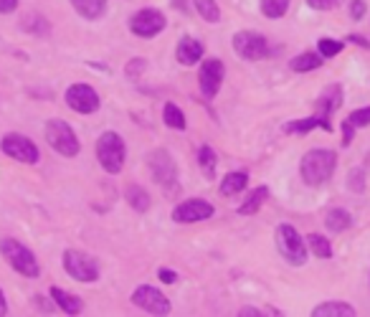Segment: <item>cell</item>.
I'll list each match as a JSON object with an SVG mask.
<instances>
[{
	"label": "cell",
	"mask_w": 370,
	"mask_h": 317,
	"mask_svg": "<svg viewBox=\"0 0 370 317\" xmlns=\"http://www.w3.org/2000/svg\"><path fill=\"white\" fill-rule=\"evenodd\" d=\"M337 167V155L332 150H325V148H314L302 158L299 163V173H302V180L307 185H322L328 180Z\"/></svg>",
	"instance_id": "1"
},
{
	"label": "cell",
	"mask_w": 370,
	"mask_h": 317,
	"mask_svg": "<svg viewBox=\"0 0 370 317\" xmlns=\"http://www.w3.org/2000/svg\"><path fill=\"white\" fill-rule=\"evenodd\" d=\"M0 254L8 261V267L16 269L18 274L31 277V279L41 274V267H38L36 254L31 249H25L23 244L16 242V239H3V242H0Z\"/></svg>",
	"instance_id": "2"
},
{
	"label": "cell",
	"mask_w": 370,
	"mask_h": 317,
	"mask_svg": "<svg viewBox=\"0 0 370 317\" xmlns=\"http://www.w3.org/2000/svg\"><path fill=\"white\" fill-rule=\"evenodd\" d=\"M125 158H127L125 140L117 132H104L97 140V160H99V165L110 176H117L119 170L125 167Z\"/></svg>",
	"instance_id": "3"
},
{
	"label": "cell",
	"mask_w": 370,
	"mask_h": 317,
	"mask_svg": "<svg viewBox=\"0 0 370 317\" xmlns=\"http://www.w3.org/2000/svg\"><path fill=\"white\" fill-rule=\"evenodd\" d=\"M46 142L51 145V150H56L64 158H76L82 150V142L76 137V132L64 122V119H51L46 122Z\"/></svg>",
	"instance_id": "4"
},
{
	"label": "cell",
	"mask_w": 370,
	"mask_h": 317,
	"mask_svg": "<svg viewBox=\"0 0 370 317\" xmlns=\"http://www.w3.org/2000/svg\"><path fill=\"white\" fill-rule=\"evenodd\" d=\"M277 249L292 267H302L304 261H307V242L299 236V231H297L295 226H289V224L279 226L277 228Z\"/></svg>",
	"instance_id": "5"
},
{
	"label": "cell",
	"mask_w": 370,
	"mask_h": 317,
	"mask_svg": "<svg viewBox=\"0 0 370 317\" xmlns=\"http://www.w3.org/2000/svg\"><path fill=\"white\" fill-rule=\"evenodd\" d=\"M64 269H66L69 277H74L76 282H97L99 279V264L97 259L89 257L86 251L79 249H66L64 251Z\"/></svg>",
	"instance_id": "6"
},
{
	"label": "cell",
	"mask_w": 370,
	"mask_h": 317,
	"mask_svg": "<svg viewBox=\"0 0 370 317\" xmlns=\"http://www.w3.org/2000/svg\"><path fill=\"white\" fill-rule=\"evenodd\" d=\"M0 150L5 152L8 158L18 160V163H25V165H36L38 158H41V152L36 148L34 142L28 140L25 134H18V132H8L0 142Z\"/></svg>",
	"instance_id": "7"
},
{
	"label": "cell",
	"mask_w": 370,
	"mask_h": 317,
	"mask_svg": "<svg viewBox=\"0 0 370 317\" xmlns=\"http://www.w3.org/2000/svg\"><path fill=\"white\" fill-rule=\"evenodd\" d=\"M234 49L246 61H261L269 56V41L256 31H238L234 36Z\"/></svg>",
	"instance_id": "8"
},
{
	"label": "cell",
	"mask_w": 370,
	"mask_h": 317,
	"mask_svg": "<svg viewBox=\"0 0 370 317\" xmlns=\"http://www.w3.org/2000/svg\"><path fill=\"white\" fill-rule=\"evenodd\" d=\"M150 173L155 178V183H160L165 191H175L177 188V167L175 160L168 150H155L150 155Z\"/></svg>",
	"instance_id": "9"
},
{
	"label": "cell",
	"mask_w": 370,
	"mask_h": 317,
	"mask_svg": "<svg viewBox=\"0 0 370 317\" xmlns=\"http://www.w3.org/2000/svg\"><path fill=\"white\" fill-rule=\"evenodd\" d=\"M165 25H168V18L162 16L158 8H143L130 18V31L135 36H140V38H152V36H158Z\"/></svg>",
	"instance_id": "10"
},
{
	"label": "cell",
	"mask_w": 370,
	"mask_h": 317,
	"mask_svg": "<svg viewBox=\"0 0 370 317\" xmlns=\"http://www.w3.org/2000/svg\"><path fill=\"white\" fill-rule=\"evenodd\" d=\"M66 104L79 115H92L99 109V94L94 92L89 84H71L66 89Z\"/></svg>",
	"instance_id": "11"
},
{
	"label": "cell",
	"mask_w": 370,
	"mask_h": 317,
	"mask_svg": "<svg viewBox=\"0 0 370 317\" xmlns=\"http://www.w3.org/2000/svg\"><path fill=\"white\" fill-rule=\"evenodd\" d=\"M213 213H216V209L210 206L208 200L190 198V200L177 203L175 209H173V221H175V224H198V221L210 218Z\"/></svg>",
	"instance_id": "12"
},
{
	"label": "cell",
	"mask_w": 370,
	"mask_h": 317,
	"mask_svg": "<svg viewBox=\"0 0 370 317\" xmlns=\"http://www.w3.org/2000/svg\"><path fill=\"white\" fill-rule=\"evenodd\" d=\"M340 104H343V86H340V84H330L328 89L317 97V102H314V115L322 119V130H325V132H332V119H330V115H332L335 109H340Z\"/></svg>",
	"instance_id": "13"
},
{
	"label": "cell",
	"mask_w": 370,
	"mask_h": 317,
	"mask_svg": "<svg viewBox=\"0 0 370 317\" xmlns=\"http://www.w3.org/2000/svg\"><path fill=\"white\" fill-rule=\"evenodd\" d=\"M223 76H226V67H223V61H219V59L203 61L201 74H198V84H201L203 97L213 99V97L219 94L221 84H223Z\"/></svg>",
	"instance_id": "14"
},
{
	"label": "cell",
	"mask_w": 370,
	"mask_h": 317,
	"mask_svg": "<svg viewBox=\"0 0 370 317\" xmlns=\"http://www.w3.org/2000/svg\"><path fill=\"white\" fill-rule=\"evenodd\" d=\"M132 302H135L137 307H143V309H147V312H152V315H168V312H170L168 297H165L160 290L150 287V284L137 287L135 292H132Z\"/></svg>",
	"instance_id": "15"
},
{
	"label": "cell",
	"mask_w": 370,
	"mask_h": 317,
	"mask_svg": "<svg viewBox=\"0 0 370 317\" xmlns=\"http://www.w3.org/2000/svg\"><path fill=\"white\" fill-rule=\"evenodd\" d=\"M175 56L183 67H195V64L203 59V43L190 38V36H185V38H180V43H177Z\"/></svg>",
	"instance_id": "16"
},
{
	"label": "cell",
	"mask_w": 370,
	"mask_h": 317,
	"mask_svg": "<svg viewBox=\"0 0 370 317\" xmlns=\"http://www.w3.org/2000/svg\"><path fill=\"white\" fill-rule=\"evenodd\" d=\"M368 125H370V107L350 112V117H345V122H343V145L347 148L355 137V130H358V127H368Z\"/></svg>",
	"instance_id": "17"
},
{
	"label": "cell",
	"mask_w": 370,
	"mask_h": 317,
	"mask_svg": "<svg viewBox=\"0 0 370 317\" xmlns=\"http://www.w3.org/2000/svg\"><path fill=\"white\" fill-rule=\"evenodd\" d=\"M71 8L86 21H97L107 13V0H69Z\"/></svg>",
	"instance_id": "18"
},
{
	"label": "cell",
	"mask_w": 370,
	"mask_h": 317,
	"mask_svg": "<svg viewBox=\"0 0 370 317\" xmlns=\"http://www.w3.org/2000/svg\"><path fill=\"white\" fill-rule=\"evenodd\" d=\"M51 300L56 302L66 315H79L82 309H84V305H82V300L79 297H74V294H69L66 290H61V287H51Z\"/></svg>",
	"instance_id": "19"
},
{
	"label": "cell",
	"mask_w": 370,
	"mask_h": 317,
	"mask_svg": "<svg viewBox=\"0 0 370 317\" xmlns=\"http://www.w3.org/2000/svg\"><path fill=\"white\" fill-rule=\"evenodd\" d=\"M267 198H269V188H267V185H259V188H254V191L249 193V198H246L244 203L238 206V213H241V216H254V213H256V211H259L261 206L267 203Z\"/></svg>",
	"instance_id": "20"
},
{
	"label": "cell",
	"mask_w": 370,
	"mask_h": 317,
	"mask_svg": "<svg viewBox=\"0 0 370 317\" xmlns=\"http://www.w3.org/2000/svg\"><path fill=\"white\" fill-rule=\"evenodd\" d=\"M125 196H127V203L132 206V209L137 211V213H145V211L150 209L152 206V200H150V193L145 191L143 185H127V191H125Z\"/></svg>",
	"instance_id": "21"
},
{
	"label": "cell",
	"mask_w": 370,
	"mask_h": 317,
	"mask_svg": "<svg viewBox=\"0 0 370 317\" xmlns=\"http://www.w3.org/2000/svg\"><path fill=\"white\" fill-rule=\"evenodd\" d=\"M322 61H325V56L322 54H312V51H304V54H299V56H295V59L289 61V69L292 71H314V69L322 67Z\"/></svg>",
	"instance_id": "22"
},
{
	"label": "cell",
	"mask_w": 370,
	"mask_h": 317,
	"mask_svg": "<svg viewBox=\"0 0 370 317\" xmlns=\"http://www.w3.org/2000/svg\"><path fill=\"white\" fill-rule=\"evenodd\" d=\"M312 315L314 317H353L355 307L347 305V302H325L320 307H314Z\"/></svg>",
	"instance_id": "23"
},
{
	"label": "cell",
	"mask_w": 370,
	"mask_h": 317,
	"mask_svg": "<svg viewBox=\"0 0 370 317\" xmlns=\"http://www.w3.org/2000/svg\"><path fill=\"white\" fill-rule=\"evenodd\" d=\"M249 183V173L244 170H236V173H228L223 180H221V193L223 196H236V193H241Z\"/></svg>",
	"instance_id": "24"
},
{
	"label": "cell",
	"mask_w": 370,
	"mask_h": 317,
	"mask_svg": "<svg viewBox=\"0 0 370 317\" xmlns=\"http://www.w3.org/2000/svg\"><path fill=\"white\" fill-rule=\"evenodd\" d=\"M325 226H328L332 234H340V231H345V228L353 226V216H350L345 209H332L328 216H325Z\"/></svg>",
	"instance_id": "25"
},
{
	"label": "cell",
	"mask_w": 370,
	"mask_h": 317,
	"mask_svg": "<svg viewBox=\"0 0 370 317\" xmlns=\"http://www.w3.org/2000/svg\"><path fill=\"white\" fill-rule=\"evenodd\" d=\"M322 130V119L317 115H312V117H304V119H295V122H286L284 125V132L286 134H304V132H312V130Z\"/></svg>",
	"instance_id": "26"
},
{
	"label": "cell",
	"mask_w": 370,
	"mask_h": 317,
	"mask_svg": "<svg viewBox=\"0 0 370 317\" xmlns=\"http://www.w3.org/2000/svg\"><path fill=\"white\" fill-rule=\"evenodd\" d=\"M307 246H310L312 254L317 259H332V244H330V239H325L322 234L307 236Z\"/></svg>",
	"instance_id": "27"
},
{
	"label": "cell",
	"mask_w": 370,
	"mask_h": 317,
	"mask_svg": "<svg viewBox=\"0 0 370 317\" xmlns=\"http://www.w3.org/2000/svg\"><path fill=\"white\" fill-rule=\"evenodd\" d=\"M193 5L203 21H208V23H219L221 21V8L216 0H193Z\"/></svg>",
	"instance_id": "28"
},
{
	"label": "cell",
	"mask_w": 370,
	"mask_h": 317,
	"mask_svg": "<svg viewBox=\"0 0 370 317\" xmlns=\"http://www.w3.org/2000/svg\"><path fill=\"white\" fill-rule=\"evenodd\" d=\"M162 119H165V125L173 127V130H185V115L183 109L177 107V104H173V102H168L165 104V109H162Z\"/></svg>",
	"instance_id": "29"
},
{
	"label": "cell",
	"mask_w": 370,
	"mask_h": 317,
	"mask_svg": "<svg viewBox=\"0 0 370 317\" xmlns=\"http://www.w3.org/2000/svg\"><path fill=\"white\" fill-rule=\"evenodd\" d=\"M198 163H201V170H203V176H206V178L216 176V165H219V158H216L213 148L203 145L201 150H198Z\"/></svg>",
	"instance_id": "30"
},
{
	"label": "cell",
	"mask_w": 370,
	"mask_h": 317,
	"mask_svg": "<svg viewBox=\"0 0 370 317\" xmlns=\"http://www.w3.org/2000/svg\"><path fill=\"white\" fill-rule=\"evenodd\" d=\"M289 3L292 0H261V13L267 18H282L286 13V8H289Z\"/></svg>",
	"instance_id": "31"
},
{
	"label": "cell",
	"mask_w": 370,
	"mask_h": 317,
	"mask_svg": "<svg viewBox=\"0 0 370 317\" xmlns=\"http://www.w3.org/2000/svg\"><path fill=\"white\" fill-rule=\"evenodd\" d=\"M23 28L28 31V34H36V36H49V31H51L49 21H46L43 16H34V13L23 21Z\"/></svg>",
	"instance_id": "32"
},
{
	"label": "cell",
	"mask_w": 370,
	"mask_h": 317,
	"mask_svg": "<svg viewBox=\"0 0 370 317\" xmlns=\"http://www.w3.org/2000/svg\"><path fill=\"white\" fill-rule=\"evenodd\" d=\"M343 49H345V43L335 41V38H322V41L317 43V51H320L325 59H332V56H337Z\"/></svg>",
	"instance_id": "33"
},
{
	"label": "cell",
	"mask_w": 370,
	"mask_h": 317,
	"mask_svg": "<svg viewBox=\"0 0 370 317\" xmlns=\"http://www.w3.org/2000/svg\"><path fill=\"white\" fill-rule=\"evenodd\" d=\"M365 173H362V167H355L353 173H350V180H347V185H350V191L355 193H362V188H365Z\"/></svg>",
	"instance_id": "34"
},
{
	"label": "cell",
	"mask_w": 370,
	"mask_h": 317,
	"mask_svg": "<svg viewBox=\"0 0 370 317\" xmlns=\"http://www.w3.org/2000/svg\"><path fill=\"white\" fill-rule=\"evenodd\" d=\"M145 67H147V64H145L143 59H132V61H130V64L125 67V74L130 76V79H137V76H140V74L145 71Z\"/></svg>",
	"instance_id": "35"
},
{
	"label": "cell",
	"mask_w": 370,
	"mask_h": 317,
	"mask_svg": "<svg viewBox=\"0 0 370 317\" xmlns=\"http://www.w3.org/2000/svg\"><path fill=\"white\" fill-rule=\"evenodd\" d=\"M365 10H368L365 0H350V18H353V21H362Z\"/></svg>",
	"instance_id": "36"
},
{
	"label": "cell",
	"mask_w": 370,
	"mask_h": 317,
	"mask_svg": "<svg viewBox=\"0 0 370 317\" xmlns=\"http://www.w3.org/2000/svg\"><path fill=\"white\" fill-rule=\"evenodd\" d=\"M340 3H343V0H307V5L314 10H332L337 8Z\"/></svg>",
	"instance_id": "37"
},
{
	"label": "cell",
	"mask_w": 370,
	"mask_h": 317,
	"mask_svg": "<svg viewBox=\"0 0 370 317\" xmlns=\"http://www.w3.org/2000/svg\"><path fill=\"white\" fill-rule=\"evenodd\" d=\"M158 277H160L165 284H175L177 282V274L173 272V269H160V272H158Z\"/></svg>",
	"instance_id": "38"
},
{
	"label": "cell",
	"mask_w": 370,
	"mask_h": 317,
	"mask_svg": "<svg viewBox=\"0 0 370 317\" xmlns=\"http://www.w3.org/2000/svg\"><path fill=\"white\" fill-rule=\"evenodd\" d=\"M18 8V0H0V13H13Z\"/></svg>",
	"instance_id": "39"
},
{
	"label": "cell",
	"mask_w": 370,
	"mask_h": 317,
	"mask_svg": "<svg viewBox=\"0 0 370 317\" xmlns=\"http://www.w3.org/2000/svg\"><path fill=\"white\" fill-rule=\"evenodd\" d=\"M8 312V305H5V294H3V290H0V317Z\"/></svg>",
	"instance_id": "40"
},
{
	"label": "cell",
	"mask_w": 370,
	"mask_h": 317,
	"mask_svg": "<svg viewBox=\"0 0 370 317\" xmlns=\"http://www.w3.org/2000/svg\"><path fill=\"white\" fill-rule=\"evenodd\" d=\"M350 41H355V43H360V46H365V49H370V41H365V38H360V36H350Z\"/></svg>",
	"instance_id": "41"
},
{
	"label": "cell",
	"mask_w": 370,
	"mask_h": 317,
	"mask_svg": "<svg viewBox=\"0 0 370 317\" xmlns=\"http://www.w3.org/2000/svg\"><path fill=\"white\" fill-rule=\"evenodd\" d=\"M241 315H264L261 309H256V307H244L241 309Z\"/></svg>",
	"instance_id": "42"
}]
</instances>
